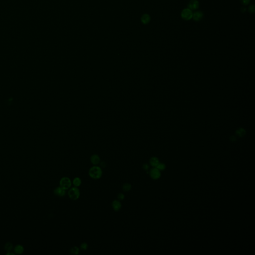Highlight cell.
<instances>
[{"label": "cell", "instance_id": "cell-1", "mask_svg": "<svg viewBox=\"0 0 255 255\" xmlns=\"http://www.w3.org/2000/svg\"><path fill=\"white\" fill-rule=\"evenodd\" d=\"M88 175L91 178L94 180L100 179L103 175L101 167L98 165H94L90 168Z\"/></svg>", "mask_w": 255, "mask_h": 255}, {"label": "cell", "instance_id": "cell-2", "mask_svg": "<svg viewBox=\"0 0 255 255\" xmlns=\"http://www.w3.org/2000/svg\"><path fill=\"white\" fill-rule=\"evenodd\" d=\"M68 197L72 200H78L80 196V192L79 188L77 187H72L68 189Z\"/></svg>", "mask_w": 255, "mask_h": 255}, {"label": "cell", "instance_id": "cell-3", "mask_svg": "<svg viewBox=\"0 0 255 255\" xmlns=\"http://www.w3.org/2000/svg\"><path fill=\"white\" fill-rule=\"evenodd\" d=\"M72 182L68 177H63L59 181V185L65 190H68L71 187Z\"/></svg>", "mask_w": 255, "mask_h": 255}, {"label": "cell", "instance_id": "cell-4", "mask_svg": "<svg viewBox=\"0 0 255 255\" xmlns=\"http://www.w3.org/2000/svg\"><path fill=\"white\" fill-rule=\"evenodd\" d=\"M192 11L188 8L183 9L181 12V17L185 21H189L192 19Z\"/></svg>", "mask_w": 255, "mask_h": 255}, {"label": "cell", "instance_id": "cell-5", "mask_svg": "<svg viewBox=\"0 0 255 255\" xmlns=\"http://www.w3.org/2000/svg\"><path fill=\"white\" fill-rule=\"evenodd\" d=\"M149 175L152 179L156 180L160 178L161 176V173L159 170H158L156 167H154L150 170V171L149 172Z\"/></svg>", "mask_w": 255, "mask_h": 255}, {"label": "cell", "instance_id": "cell-6", "mask_svg": "<svg viewBox=\"0 0 255 255\" xmlns=\"http://www.w3.org/2000/svg\"><path fill=\"white\" fill-rule=\"evenodd\" d=\"M199 7V3L197 0H190L188 4V8L191 11L196 10Z\"/></svg>", "mask_w": 255, "mask_h": 255}, {"label": "cell", "instance_id": "cell-7", "mask_svg": "<svg viewBox=\"0 0 255 255\" xmlns=\"http://www.w3.org/2000/svg\"><path fill=\"white\" fill-rule=\"evenodd\" d=\"M54 193L55 195L59 197H63L65 195L66 191L63 188H62L60 186H59L57 187L54 190Z\"/></svg>", "mask_w": 255, "mask_h": 255}, {"label": "cell", "instance_id": "cell-8", "mask_svg": "<svg viewBox=\"0 0 255 255\" xmlns=\"http://www.w3.org/2000/svg\"><path fill=\"white\" fill-rule=\"evenodd\" d=\"M112 207L114 211H119L122 208V205L120 200H115L112 203Z\"/></svg>", "mask_w": 255, "mask_h": 255}, {"label": "cell", "instance_id": "cell-9", "mask_svg": "<svg viewBox=\"0 0 255 255\" xmlns=\"http://www.w3.org/2000/svg\"><path fill=\"white\" fill-rule=\"evenodd\" d=\"M203 16L204 14L201 11H196L193 13L192 19L196 22H199L203 19Z\"/></svg>", "mask_w": 255, "mask_h": 255}, {"label": "cell", "instance_id": "cell-10", "mask_svg": "<svg viewBox=\"0 0 255 255\" xmlns=\"http://www.w3.org/2000/svg\"><path fill=\"white\" fill-rule=\"evenodd\" d=\"M90 161L94 165H98L100 163V158L97 154H93L90 157Z\"/></svg>", "mask_w": 255, "mask_h": 255}, {"label": "cell", "instance_id": "cell-11", "mask_svg": "<svg viewBox=\"0 0 255 255\" xmlns=\"http://www.w3.org/2000/svg\"><path fill=\"white\" fill-rule=\"evenodd\" d=\"M159 163V160L156 157H152L149 160V163L150 165L153 167H156Z\"/></svg>", "mask_w": 255, "mask_h": 255}, {"label": "cell", "instance_id": "cell-12", "mask_svg": "<svg viewBox=\"0 0 255 255\" xmlns=\"http://www.w3.org/2000/svg\"><path fill=\"white\" fill-rule=\"evenodd\" d=\"M72 183L73 185H74V186L78 187L81 185L82 181L80 178H79L78 177H76L73 179Z\"/></svg>", "mask_w": 255, "mask_h": 255}, {"label": "cell", "instance_id": "cell-13", "mask_svg": "<svg viewBox=\"0 0 255 255\" xmlns=\"http://www.w3.org/2000/svg\"><path fill=\"white\" fill-rule=\"evenodd\" d=\"M142 22L144 24H148L150 21V17L147 14H145L142 17Z\"/></svg>", "mask_w": 255, "mask_h": 255}, {"label": "cell", "instance_id": "cell-14", "mask_svg": "<svg viewBox=\"0 0 255 255\" xmlns=\"http://www.w3.org/2000/svg\"><path fill=\"white\" fill-rule=\"evenodd\" d=\"M122 189L125 192H129L132 189V185L131 184L129 183H124L122 185Z\"/></svg>", "mask_w": 255, "mask_h": 255}, {"label": "cell", "instance_id": "cell-15", "mask_svg": "<svg viewBox=\"0 0 255 255\" xmlns=\"http://www.w3.org/2000/svg\"><path fill=\"white\" fill-rule=\"evenodd\" d=\"M69 251L72 255H78L80 253V249L77 246H74L70 249Z\"/></svg>", "mask_w": 255, "mask_h": 255}, {"label": "cell", "instance_id": "cell-16", "mask_svg": "<svg viewBox=\"0 0 255 255\" xmlns=\"http://www.w3.org/2000/svg\"><path fill=\"white\" fill-rule=\"evenodd\" d=\"M24 249L23 247L20 245H18L16 246L14 249L15 252L18 254H21L23 253L24 252Z\"/></svg>", "mask_w": 255, "mask_h": 255}, {"label": "cell", "instance_id": "cell-17", "mask_svg": "<svg viewBox=\"0 0 255 255\" xmlns=\"http://www.w3.org/2000/svg\"><path fill=\"white\" fill-rule=\"evenodd\" d=\"M156 168H157L158 170H159V171H163V170H164L166 168V165H165L164 163H159L158 164V165L156 166Z\"/></svg>", "mask_w": 255, "mask_h": 255}, {"label": "cell", "instance_id": "cell-18", "mask_svg": "<svg viewBox=\"0 0 255 255\" xmlns=\"http://www.w3.org/2000/svg\"><path fill=\"white\" fill-rule=\"evenodd\" d=\"M80 249L82 250H83V251H86L88 249V245L87 243L83 242V243L81 244V245L80 246Z\"/></svg>", "mask_w": 255, "mask_h": 255}, {"label": "cell", "instance_id": "cell-19", "mask_svg": "<svg viewBox=\"0 0 255 255\" xmlns=\"http://www.w3.org/2000/svg\"><path fill=\"white\" fill-rule=\"evenodd\" d=\"M5 248L6 249V250H7L8 252H10L12 248H13V245L12 243H7L6 245H5Z\"/></svg>", "mask_w": 255, "mask_h": 255}, {"label": "cell", "instance_id": "cell-20", "mask_svg": "<svg viewBox=\"0 0 255 255\" xmlns=\"http://www.w3.org/2000/svg\"><path fill=\"white\" fill-rule=\"evenodd\" d=\"M248 11L250 14H254L255 12V7L254 5H250L248 9Z\"/></svg>", "mask_w": 255, "mask_h": 255}, {"label": "cell", "instance_id": "cell-21", "mask_svg": "<svg viewBox=\"0 0 255 255\" xmlns=\"http://www.w3.org/2000/svg\"><path fill=\"white\" fill-rule=\"evenodd\" d=\"M241 4L243 6L248 5L251 2V0H240Z\"/></svg>", "mask_w": 255, "mask_h": 255}, {"label": "cell", "instance_id": "cell-22", "mask_svg": "<svg viewBox=\"0 0 255 255\" xmlns=\"http://www.w3.org/2000/svg\"><path fill=\"white\" fill-rule=\"evenodd\" d=\"M117 197H118V199L120 201H122L125 198V194L123 193H120L118 194V196H117Z\"/></svg>", "mask_w": 255, "mask_h": 255}, {"label": "cell", "instance_id": "cell-23", "mask_svg": "<svg viewBox=\"0 0 255 255\" xmlns=\"http://www.w3.org/2000/svg\"><path fill=\"white\" fill-rule=\"evenodd\" d=\"M142 168L144 170V171H147L149 169V166L148 165V164L147 163H145L143 165V166H142Z\"/></svg>", "mask_w": 255, "mask_h": 255}, {"label": "cell", "instance_id": "cell-24", "mask_svg": "<svg viewBox=\"0 0 255 255\" xmlns=\"http://www.w3.org/2000/svg\"><path fill=\"white\" fill-rule=\"evenodd\" d=\"M100 163V166H100V167H103L104 168V167H105L106 164H105V163L104 162H101Z\"/></svg>", "mask_w": 255, "mask_h": 255}, {"label": "cell", "instance_id": "cell-25", "mask_svg": "<svg viewBox=\"0 0 255 255\" xmlns=\"http://www.w3.org/2000/svg\"><path fill=\"white\" fill-rule=\"evenodd\" d=\"M246 11H247V9L245 7H242L241 9V11L242 13H245L246 12Z\"/></svg>", "mask_w": 255, "mask_h": 255}]
</instances>
